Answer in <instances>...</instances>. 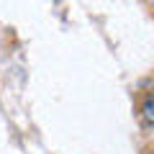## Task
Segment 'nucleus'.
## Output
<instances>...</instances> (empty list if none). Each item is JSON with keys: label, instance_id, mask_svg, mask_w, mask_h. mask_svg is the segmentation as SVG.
Segmentation results:
<instances>
[{"label": "nucleus", "instance_id": "f257e3e1", "mask_svg": "<svg viewBox=\"0 0 154 154\" xmlns=\"http://www.w3.org/2000/svg\"><path fill=\"white\" fill-rule=\"evenodd\" d=\"M141 116L146 118V121L154 123V95H149V98L144 100V105H141Z\"/></svg>", "mask_w": 154, "mask_h": 154}]
</instances>
